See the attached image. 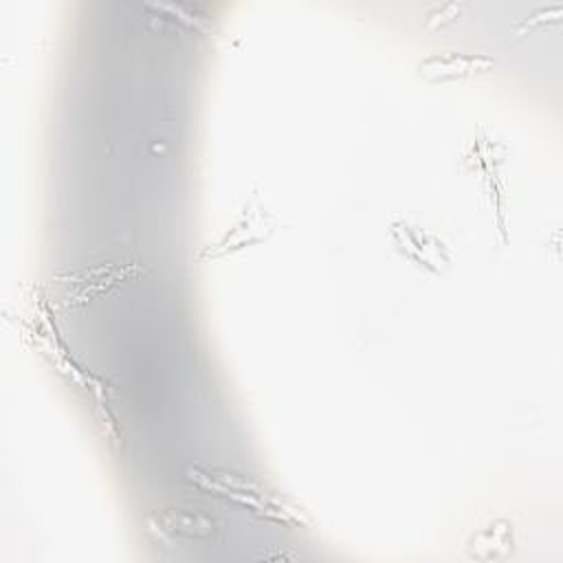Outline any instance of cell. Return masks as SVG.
Segmentation results:
<instances>
[{
    "label": "cell",
    "mask_w": 563,
    "mask_h": 563,
    "mask_svg": "<svg viewBox=\"0 0 563 563\" xmlns=\"http://www.w3.org/2000/svg\"><path fill=\"white\" fill-rule=\"evenodd\" d=\"M391 240L396 244V249L409 257L413 264L431 271V273H442L451 266L453 262V253L446 249V244L440 240V235L413 227L409 222H394L389 227Z\"/></svg>",
    "instance_id": "1"
},
{
    "label": "cell",
    "mask_w": 563,
    "mask_h": 563,
    "mask_svg": "<svg viewBox=\"0 0 563 563\" xmlns=\"http://www.w3.org/2000/svg\"><path fill=\"white\" fill-rule=\"evenodd\" d=\"M495 59L484 53H433L424 57L418 64V75L427 81H451V79H464L475 73H484L493 68Z\"/></svg>",
    "instance_id": "2"
},
{
    "label": "cell",
    "mask_w": 563,
    "mask_h": 563,
    "mask_svg": "<svg viewBox=\"0 0 563 563\" xmlns=\"http://www.w3.org/2000/svg\"><path fill=\"white\" fill-rule=\"evenodd\" d=\"M139 273H141L139 264H99V266H86L66 275H59V279L77 286L73 297H68V303H81L95 295L106 292L112 284H119L125 277H132Z\"/></svg>",
    "instance_id": "3"
},
{
    "label": "cell",
    "mask_w": 563,
    "mask_h": 563,
    "mask_svg": "<svg viewBox=\"0 0 563 563\" xmlns=\"http://www.w3.org/2000/svg\"><path fill=\"white\" fill-rule=\"evenodd\" d=\"M150 530L165 537H189V539H213L218 521L202 510L191 508H167L147 517Z\"/></svg>",
    "instance_id": "4"
},
{
    "label": "cell",
    "mask_w": 563,
    "mask_h": 563,
    "mask_svg": "<svg viewBox=\"0 0 563 563\" xmlns=\"http://www.w3.org/2000/svg\"><path fill=\"white\" fill-rule=\"evenodd\" d=\"M147 11H152L150 18H161L167 22H180L187 29L194 31H207L209 29V18L202 13L200 4L191 2H145L143 4Z\"/></svg>",
    "instance_id": "5"
},
{
    "label": "cell",
    "mask_w": 563,
    "mask_h": 563,
    "mask_svg": "<svg viewBox=\"0 0 563 563\" xmlns=\"http://www.w3.org/2000/svg\"><path fill=\"white\" fill-rule=\"evenodd\" d=\"M561 15H563V4H561V2H552V4L539 7V9L530 11V13L515 26V35H517V37H523V35H526L528 31H532L537 24L556 22Z\"/></svg>",
    "instance_id": "6"
},
{
    "label": "cell",
    "mask_w": 563,
    "mask_h": 563,
    "mask_svg": "<svg viewBox=\"0 0 563 563\" xmlns=\"http://www.w3.org/2000/svg\"><path fill=\"white\" fill-rule=\"evenodd\" d=\"M464 7H466L464 2H455V0H451V2H442V4L433 7V9L427 13L424 29H438V26H442V24L451 22L453 18H457V15H460V11H462Z\"/></svg>",
    "instance_id": "7"
}]
</instances>
